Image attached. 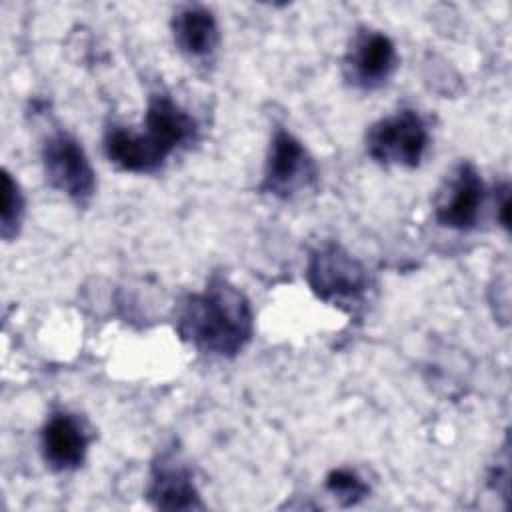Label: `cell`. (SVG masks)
Returning a JSON list of instances; mask_svg holds the SVG:
<instances>
[{
  "label": "cell",
  "mask_w": 512,
  "mask_h": 512,
  "mask_svg": "<svg viewBox=\"0 0 512 512\" xmlns=\"http://www.w3.org/2000/svg\"><path fill=\"white\" fill-rule=\"evenodd\" d=\"M174 328L194 350L234 358L254 336V312L240 288L226 276L212 274L202 292L186 294L178 302Z\"/></svg>",
  "instance_id": "1"
},
{
  "label": "cell",
  "mask_w": 512,
  "mask_h": 512,
  "mask_svg": "<svg viewBox=\"0 0 512 512\" xmlns=\"http://www.w3.org/2000/svg\"><path fill=\"white\" fill-rule=\"evenodd\" d=\"M142 132L110 124L104 132V154L112 166L134 174L160 170L170 154L198 138L196 120L168 94L152 92Z\"/></svg>",
  "instance_id": "2"
},
{
  "label": "cell",
  "mask_w": 512,
  "mask_h": 512,
  "mask_svg": "<svg viewBox=\"0 0 512 512\" xmlns=\"http://www.w3.org/2000/svg\"><path fill=\"white\" fill-rule=\"evenodd\" d=\"M304 274L318 300L348 312L364 302L372 286L366 266L338 242H324L314 248L308 256Z\"/></svg>",
  "instance_id": "3"
},
{
  "label": "cell",
  "mask_w": 512,
  "mask_h": 512,
  "mask_svg": "<svg viewBox=\"0 0 512 512\" xmlns=\"http://www.w3.org/2000/svg\"><path fill=\"white\" fill-rule=\"evenodd\" d=\"M430 142L424 118L412 110L402 108L390 116L380 118L366 130V154L382 166H420Z\"/></svg>",
  "instance_id": "4"
},
{
  "label": "cell",
  "mask_w": 512,
  "mask_h": 512,
  "mask_svg": "<svg viewBox=\"0 0 512 512\" xmlns=\"http://www.w3.org/2000/svg\"><path fill=\"white\" fill-rule=\"evenodd\" d=\"M318 180V166L306 146L286 128L278 126L272 134L260 192L280 200L312 188Z\"/></svg>",
  "instance_id": "5"
},
{
  "label": "cell",
  "mask_w": 512,
  "mask_h": 512,
  "mask_svg": "<svg viewBox=\"0 0 512 512\" xmlns=\"http://www.w3.org/2000/svg\"><path fill=\"white\" fill-rule=\"evenodd\" d=\"M42 166L48 184L74 204L86 206L92 200L96 174L76 136L66 130H54L42 144Z\"/></svg>",
  "instance_id": "6"
},
{
  "label": "cell",
  "mask_w": 512,
  "mask_h": 512,
  "mask_svg": "<svg viewBox=\"0 0 512 512\" xmlns=\"http://www.w3.org/2000/svg\"><path fill=\"white\" fill-rule=\"evenodd\" d=\"M398 68L394 42L380 30L358 28L342 58L344 80L360 90L382 88Z\"/></svg>",
  "instance_id": "7"
},
{
  "label": "cell",
  "mask_w": 512,
  "mask_h": 512,
  "mask_svg": "<svg viewBox=\"0 0 512 512\" xmlns=\"http://www.w3.org/2000/svg\"><path fill=\"white\" fill-rule=\"evenodd\" d=\"M486 198V186L472 162H460L442 182L434 198V220L450 230L476 228Z\"/></svg>",
  "instance_id": "8"
},
{
  "label": "cell",
  "mask_w": 512,
  "mask_h": 512,
  "mask_svg": "<svg viewBox=\"0 0 512 512\" xmlns=\"http://www.w3.org/2000/svg\"><path fill=\"white\" fill-rule=\"evenodd\" d=\"M146 498L158 510H204L192 470L174 448L152 460Z\"/></svg>",
  "instance_id": "9"
},
{
  "label": "cell",
  "mask_w": 512,
  "mask_h": 512,
  "mask_svg": "<svg viewBox=\"0 0 512 512\" xmlns=\"http://www.w3.org/2000/svg\"><path fill=\"white\" fill-rule=\"evenodd\" d=\"M92 434L86 422L68 410H56L40 434V448L46 466L54 472H70L84 464Z\"/></svg>",
  "instance_id": "10"
},
{
  "label": "cell",
  "mask_w": 512,
  "mask_h": 512,
  "mask_svg": "<svg viewBox=\"0 0 512 512\" xmlns=\"http://www.w3.org/2000/svg\"><path fill=\"white\" fill-rule=\"evenodd\" d=\"M172 38L176 48L190 60H206L220 44L218 20L206 6H182L172 18Z\"/></svg>",
  "instance_id": "11"
},
{
  "label": "cell",
  "mask_w": 512,
  "mask_h": 512,
  "mask_svg": "<svg viewBox=\"0 0 512 512\" xmlns=\"http://www.w3.org/2000/svg\"><path fill=\"white\" fill-rule=\"evenodd\" d=\"M26 212V200L20 184L4 168L2 170V214H0V234L6 242L14 240L20 232Z\"/></svg>",
  "instance_id": "12"
},
{
  "label": "cell",
  "mask_w": 512,
  "mask_h": 512,
  "mask_svg": "<svg viewBox=\"0 0 512 512\" xmlns=\"http://www.w3.org/2000/svg\"><path fill=\"white\" fill-rule=\"evenodd\" d=\"M326 490L342 504L354 506L370 492L368 484L350 468H336L326 476Z\"/></svg>",
  "instance_id": "13"
},
{
  "label": "cell",
  "mask_w": 512,
  "mask_h": 512,
  "mask_svg": "<svg viewBox=\"0 0 512 512\" xmlns=\"http://www.w3.org/2000/svg\"><path fill=\"white\" fill-rule=\"evenodd\" d=\"M510 188H508V182H504L500 188H498V196H500V200H496V212H498V220H500V224L504 226V228H508L510 224V218H508V212H510V192H508Z\"/></svg>",
  "instance_id": "14"
}]
</instances>
